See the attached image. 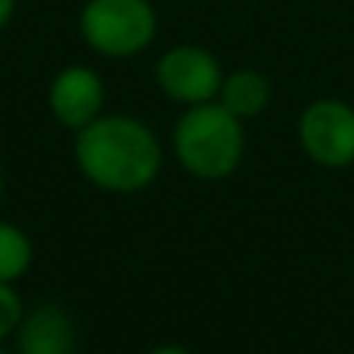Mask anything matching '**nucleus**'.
I'll use <instances>...</instances> for the list:
<instances>
[{"mask_svg":"<svg viewBox=\"0 0 354 354\" xmlns=\"http://www.w3.org/2000/svg\"><path fill=\"white\" fill-rule=\"evenodd\" d=\"M245 134L243 118L221 103H196L174 128V153L189 174L202 180H221L233 174L243 159Z\"/></svg>","mask_w":354,"mask_h":354,"instance_id":"2","label":"nucleus"},{"mask_svg":"<svg viewBox=\"0 0 354 354\" xmlns=\"http://www.w3.org/2000/svg\"><path fill=\"white\" fill-rule=\"evenodd\" d=\"M156 31L159 19L149 0H87L81 10V37L112 59L143 53Z\"/></svg>","mask_w":354,"mask_h":354,"instance_id":"3","label":"nucleus"},{"mask_svg":"<svg viewBox=\"0 0 354 354\" xmlns=\"http://www.w3.org/2000/svg\"><path fill=\"white\" fill-rule=\"evenodd\" d=\"M0 193H3V177H0Z\"/></svg>","mask_w":354,"mask_h":354,"instance_id":"13","label":"nucleus"},{"mask_svg":"<svg viewBox=\"0 0 354 354\" xmlns=\"http://www.w3.org/2000/svg\"><path fill=\"white\" fill-rule=\"evenodd\" d=\"M156 81H159L162 93L168 100L196 106L218 97L221 84H224V75H221V62L205 47L180 44V47H171L159 59Z\"/></svg>","mask_w":354,"mask_h":354,"instance_id":"5","label":"nucleus"},{"mask_svg":"<svg viewBox=\"0 0 354 354\" xmlns=\"http://www.w3.org/2000/svg\"><path fill=\"white\" fill-rule=\"evenodd\" d=\"M31 264V243L19 227L0 221V280L12 283L28 270Z\"/></svg>","mask_w":354,"mask_h":354,"instance_id":"9","label":"nucleus"},{"mask_svg":"<svg viewBox=\"0 0 354 354\" xmlns=\"http://www.w3.org/2000/svg\"><path fill=\"white\" fill-rule=\"evenodd\" d=\"M0 354H6V351H3V348H0Z\"/></svg>","mask_w":354,"mask_h":354,"instance_id":"14","label":"nucleus"},{"mask_svg":"<svg viewBox=\"0 0 354 354\" xmlns=\"http://www.w3.org/2000/svg\"><path fill=\"white\" fill-rule=\"evenodd\" d=\"M299 140L320 168L354 165V109L342 100H317L299 118Z\"/></svg>","mask_w":354,"mask_h":354,"instance_id":"4","label":"nucleus"},{"mask_svg":"<svg viewBox=\"0 0 354 354\" xmlns=\"http://www.w3.org/2000/svg\"><path fill=\"white\" fill-rule=\"evenodd\" d=\"M12 12H16V0H0V31L6 28V22L12 19Z\"/></svg>","mask_w":354,"mask_h":354,"instance_id":"11","label":"nucleus"},{"mask_svg":"<svg viewBox=\"0 0 354 354\" xmlns=\"http://www.w3.org/2000/svg\"><path fill=\"white\" fill-rule=\"evenodd\" d=\"M149 354H189V351L180 348V345H162V348H153Z\"/></svg>","mask_w":354,"mask_h":354,"instance_id":"12","label":"nucleus"},{"mask_svg":"<svg viewBox=\"0 0 354 354\" xmlns=\"http://www.w3.org/2000/svg\"><path fill=\"white\" fill-rule=\"evenodd\" d=\"M19 354H75V326L66 308L37 305L16 326Z\"/></svg>","mask_w":354,"mask_h":354,"instance_id":"7","label":"nucleus"},{"mask_svg":"<svg viewBox=\"0 0 354 354\" xmlns=\"http://www.w3.org/2000/svg\"><path fill=\"white\" fill-rule=\"evenodd\" d=\"M103 109V81L87 66H68L50 84V112L66 128L81 131Z\"/></svg>","mask_w":354,"mask_h":354,"instance_id":"6","label":"nucleus"},{"mask_svg":"<svg viewBox=\"0 0 354 354\" xmlns=\"http://www.w3.org/2000/svg\"><path fill=\"white\" fill-rule=\"evenodd\" d=\"M75 159L91 183L109 193H137L162 168V147L143 122L131 115H97L78 131Z\"/></svg>","mask_w":354,"mask_h":354,"instance_id":"1","label":"nucleus"},{"mask_svg":"<svg viewBox=\"0 0 354 354\" xmlns=\"http://www.w3.org/2000/svg\"><path fill=\"white\" fill-rule=\"evenodd\" d=\"M218 97L221 106L230 109L236 118H255L270 103V81L255 68H239L224 78Z\"/></svg>","mask_w":354,"mask_h":354,"instance_id":"8","label":"nucleus"},{"mask_svg":"<svg viewBox=\"0 0 354 354\" xmlns=\"http://www.w3.org/2000/svg\"><path fill=\"white\" fill-rule=\"evenodd\" d=\"M19 324H22V299L10 283L0 280V339L12 336Z\"/></svg>","mask_w":354,"mask_h":354,"instance_id":"10","label":"nucleus"}]
</instances>
